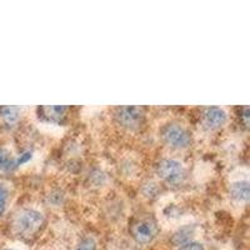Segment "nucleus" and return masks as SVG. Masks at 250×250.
Instances as JSON below:
<instances>
[{
  "instance_id": "20e7f679",
  "label": "nucleus",
  "mask_w": 250,
  "mask_h": 250,
  "mask_svg": "<svg viewBox=\"0 0 250 250\" xmlns=\"http://www.w3.org/2000/svg\"><path fill=\"white\" fill-rule=\"evenodd\" d=\"M130 234L138 244H150L158 234L156 223L151 219H139L131 225Z\"/></svg>"
},
{
  "instance_id": "f8f14e48",
  "label": "nucleus",
  "mask_w": 250,
  "mask_h": 250,
  "mask_svg": "<svg viewBox=\"0 0 250 250\" xmlns=\"http://www.w3.org/2000/svg\"><path fill=\"white\" fill-rule=\"evenodd\" d=\"M97 242L95 239L91 238V236H85L80 240V243L78 244L77 250H97Z\"/></svg>"
},
{
  "instance_id": "39448f33",
  "label": "nucleus",
  "mask_w": 250,
  "mask_h": 250,
  "mask_svg": "<svg viewBox=\"0 0 250 250\" xmlns=\"http://www.w3.org/2000/svg\"><path fill=\"white\" fill-rule=\"evenodd\" d=\"M115 117L123 128L135 130L142 125L144 119V110L139 106H122L118 109Z\"/></svg>"
},
{
  "instance_id": "f03ea898",
  "label": "nucleus",
  "mask_w": 250,
  "mask_h": 250,
  "mask_svg": "<svg viewBox=\"0 0 250 250\" xmlns=\"http://www.w3.org/2000/svg\"><path fill=\"white\" fill-rule=\"evenodd\" d=\"M159 179L168 185H180L187 179V165L176 158H165L156 167Z\"/></svg>"
},
{
  "instance_id": "9b49d317",
  "label": "nucleus",
  "mask_w": 250,
  "mask_h": 250,
  "mask_svg": "<svg viewBox=\"0 0 250 250\" xmlns=\"http://www.w3.org/2000/svg\"><path fill=\"white\" fill-rule=\"evenodd\" d=\"M9 196H10V191H9L8 187L4 184H0V216H3L4 213L6 211Z\"/></svg>"
},
{
  "instance_id": "6e6552de",
  "label": "nucleus",
  "mask_w": 250,
  "mask_h": 250,
  "mask_svg": "<svg viewBox=\"0 0 250 250\" xmlns=\"http://www.w3.org/2000/svg\"><path fill=\"white\" fill-rule=\"evenodd\" d=\"M18 167V158L6 148H0V171H9Z\"/></svg>"
},
{
  "instance_id": "9d476101",
  "label": "nucleus",
  "mask_w": 250,
  "mask_h": 250,
  "mask_svg": "<svg viewBox=\"0 0 250 250\" xmlns=\"http://www.w3.org/2000/svg\"><path fill=\"white\" fill-rule=\"evenodd\" d=\"M40 110L49 122H60L66 113L65 106H44Z\"/></svg>"
},
{
  "instance_id": "f257e3e1",
  "label": "nucleus",
  "mask_w": 250,
  "mask_h": 250,
  "mask_svg": "<svg viewBox=\"0 0 250 250\" xmlns=\"http://www.w3.org/2000/svg\"><path fill=\"white\" fill-rule=\"evenodd\" d=\"M44 214L35 207L20 209L14 218V229L21 236H33L44 225Z\"/></svg>"
},
{
  "instance_id": "1a4fd4ad",
  "label": "nucleus",
  "mask_w": 250,
  "mask_h": 250,
  "mask_svg": "<svg viewBox=\"0 0 250 250\" xmlns=\"http://www.w3.org/2000/svg\"><path fill=\"white\" fill-rule=\"evenodd\" d=\"M0 117L3 118L5 124L15 125L20 119V109L17 106H1L0 108Z\"/></svg>"
},
{
  "instance_id": "423d86ee",
  "label": "nucleus",
  "mask_w": 250,
  "mask_h": 250,
  "mask_svg": "<svg viewBox=\"0 0 250 250\" xmlns=\"http://www.w3.org/2000/svg\"><path fill=\"white\" fill-rule=\"evenodd\" d=\"M229 120V114L224 108L220 106H210L207 108L203 113L202 123L207 130H219L222 129Z\"/></svg>"
},
{
  "instance_id": "0eeeda50",
  "label": "nucleus",
  "mask_w": 250,
  "mask_h": 250,
  "mask_svg": "<svg viewBox=\"0 0 250 250\" xmlns=\"http://www.w3.org/2000/svg\"><path fill=\"white\" fill-rule=\"evenodd\" d=\"M229 195L238 204H247L249 200V180L248 176L233 180L229 185Z\"/></svg>"
},
{
  "instance_id": "ddd939ff",
  "label": "nucleus",
  "mask_w": 250,
  "mask_h": 250,
  "mask_svg": "<svg viewBox=\"0 0 250 250\" xmlns=\"http://www.w3.org/2000/svg\"><path fill=\"white\" fill-rule=\"evenodd\" d=\"M178 250H205V248L199 242H188L182 244V247L178 248Z\"/></svg>"
},
{
  "instance_id": "7ed1b4c3",
  "label": "nucleus",
  "mask_w": 250,
  "mask_h": 250,
  "mask_svg": "<svg viewBox=\"0 0 250 250\" xmlns=\"http://www.w3.org/2000/svg\"><path fill=\"white\" fill-rule=\"evenodd\" d=\"M160 138L167 146L174 150H185L191 144V134L184 125L170 123L160 131Z\"/></svg>"
}]
</instances>
